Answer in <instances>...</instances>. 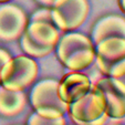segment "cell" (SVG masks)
Instances as JSON below:
<instances>
[{"label": "cell", "mask_w": 125, "mask_h": 125, "mask_svg": "<svg viewBox=\"0 0 125 125\" xmlns=\"http://www.w3.org/2000/svg\"><path fill=\"white\" fill-rule=\"evenodd\" d=\"M116 125H122V124H116Z\"/></svg>", "instance_id": "18"}, {"label": "cell", "mask_w": 125, "mask_h": 125, "mask_svg": "<svg viewBox=\"0 0 125 125\" xmlns=\"http://www.w3.org/2000/svg\"><path fill=\"white\" fill-rule=\"evenodd\" d=\"M60 30L52 19L29 20L24 32L20 37L22 51L31 58H44L55 50L60 40Z\"/></svg>", "instance_id": "2"}, {"label": "cell", "mask_w": 125, "mask_h": 125, "mask_svg": "<svg viewBox=\"0 0 125 125\" xmlns=\"http://www.w3.org/2000/svg\"><path fill=\"white\" fill-rule=\"evenodd\" d=\"M50 10L55 27L60 31L70 32L75 31L86 21L90 3L87 0H57Z\"/></svg>", "instance_id": "6"}, {"label": "cell", "mask_w": 125, "mask_h": 125, "mask_svg": "<svg viewBox=\"0 0 125 125\" xmlns=\"http://www.w3.org/2000/svg\"><path fill=\"white\" fill-rule=\"evenodd\" d=\"M95 64L104 76H125V38L107 37L94 44Z\"/></svg>", "instance_id": "3"}, {"label": "cell", "mask_w": 125, "mask_h": 125, "mask_svg": "<svg viewBox=\"0 0 125 125\" xmlns=\"http://www.w3.org/2000/svg\"><path fill=\"white\" fill-rule=\"evenodd\" d=\"M58 85L59 81L54 79H44L34 84L29 99L35 113L47 118L62 117L68 113L69 104L60 99Z\"/></svg>", "instance_id": "4"}, {"label": "cell", "mask_w": 125, "mask_h": 125, "mask_svg": "<svg viewBox=\"0 0 125 125\" xmlns=\"http://www.w3.org/2000/svg\"><path fill=\"white\" fill-rule=\"evenodd\" d=\"M10 59H11V54H10V52L0 48V71H1L2 66L5 65V64L7 63Z\"/></svg>", "instance_id": "14"}, {"label": "cell", "mask_w": 125, "mask_h": 125, "mask_svg": "<svg viewBox=\"0 0 125 125\" xmlns=\"http://www.w3.org/2000/svg\"><path fill=\"white\" fill-rule=\"evenodd\" d=\"M39 66L33 58H11L0 71V85L11 91H23L38 78Z\"/></svg>", "instance_id": "5"}, {"label": "cell", "mask_w": 125, "mask_h": 125, "mask_svg": "<svg viewBox=\"0 0 125 125\" xmlns=\"http://www.w3.org/2000/svg\"><path fill=\"white\" fill-rule=\"evenodd\" d=\"M105 99L106 114L109 118H123L125 116V82L122 79L103 76L95 83Z\"/></svg>", "instance_id": "8"}, {"label": "cell", "mask_w": 125, "mask_h": 125, "mask_svg": "<svg viewBox=\"0 0 125 125\" xmlns=\"http://www.w3.org/2000/svg\"><path fill=\"white\" fill-rule=\"evenodd\" d=\"M68 114L74 125H84L106 114L105 99L95 84L82 97L69 104Z\"/></svg>", "instance_id": "7"}, {"label": "cell", "mask_w": 125, "mask_h": 125, "mask_svg": "<svg viewBox=\"0 0 125 125\" xmlns=\"http://www.w3.org/2000/svg\"><path fill=\"white\" fill-rule=\"evenodd\" d=\"M35 1H37L39 5L43 6V7H45V8H51L52 6L54 5V2L57 0H35Z\"/></svg>", "instance_id": "15"}, {"label": "cell", "mask_w": 125, "mask_h": 125, "mask_svg": "<svg viewBox=\"0 0 125 125\" xmlns=\"http://www.w3.org/2000/svg\"><path fill=\"white\" fill-rule=\"evenodd\" d=\"M10 0H0V3H5V2H8Z\"/></svg>", "instance_id": "17"}, {"label": "cell", "mask_w": 125, "mask_h": 125, "mask_svg": "<svg viewBox=\"0 0 125 125\" xmlns=\"http://www.w3.org/2000/svg\"><path fill=\"white\" fill-rule=\"evenodd\" d=\"M29 19L23 9L16 5L0 7V41H13L24 32Z\"/></svg>", "instance_id": "9"}, {"label": "cell", "mask_w": 125, "mask_h": 125, "mask_svg": "<svg viewBox=\"0 0 125 125\" xmlns=\"http://www.w3.org/2000/svg\"><path fill=\"white\" fill-rule=\"evenodd\" d=\"M113 35L125 38V17L118 14H107L100 18L91 30L90 38L95 44L102 39Z\"/></svg>", "instance_id": "11"}, {"label": "cell", "mask_w": 125, "mask_h": 125, "mask_svg": "<svg viewBox=\"0 0 125 125\" xmlns=\"http://www.w3.org/2000/svg\"><path fill=\"white\" fill-rule=\"evenodd\" d=\"M55 55L65 69L83 71L94 63L95 47L86 34L70 31L60 37L55 47Z\"/></svg>", "instance_id": "1"}, {"label": "cell", "mask_w": 125, "mask_h": 125, "mask_svg": "<svg viewBox=\"0 0 125 125\" xmlns=\"http://www.w3.org/2000/svg\"><path fill=\"white\" fill-rule=\"evenodd\" d=\"M27 125H66V120L64 116L58 118H47L34 112L29 116Z\"/></svg>", "instance_id": "13"}, {"label": "cell", "mask_w": 125, "mask_h": 125, "mask_svg": "<svg viewBox=\"0 0 125 125\" xmlns=\"http://www.w3.org/2000/svg\"><path fill=\"white\" fill-rule=\"evenodd\" d=\"M117 5L120 10L125 14V0H117Z\"/></svg>", "instance_id": "16"}, {"label": "cell", "mask_w": 125, "mask_h": 125, "mask_svg": "<svg viewBox=\"0 0 125 125\" xmlns=\"http://www.w3.org/2000/svg\"><path fill=\"white\" fill-rule=\"evenodd\" d=\"M92 82L86 74L80 71H72L62 76L58 85L60 99L66 104L73 103L82 97L92 87Z\"/></svg>", "instance_id": "10"}, {"label": "cell", "mask_w": 125, "mask_h": 125, "mask_svg": "<svg viewBox=\"0 0 125 125\" xmlns=\"http://www.w3.org/2000/svg\"><path fill=\"white\" fill-rule=\"evenodd\" d=\"M27 97L23 91H11L0 86V115L12 117L23 111Z\"/></svg>", "instance_id": "12"}]
</instances>
